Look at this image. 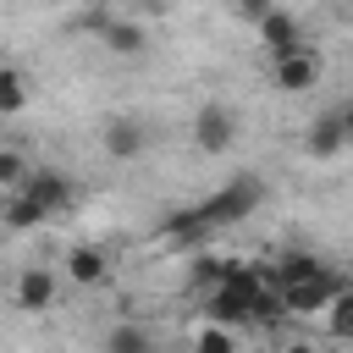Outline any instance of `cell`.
<instances>
[{"label": "cell", "instance_id": "obj_7", "mask_svg": "<svg viewBox=\"0 0 353 353\" xmlns=\"http://www.w3.org/2000/svg\"><path fill=\"white\" fill-rule=\"evenodd\" d=\"M320 72H325L320 50H314V44H303V50H292V55H281V61H276V88H281V94H309V88L320 83Z\"/></svg>", "mask_w": 353, "mask_h": 353}, {"label": "cell", "instance_id": "obj_18", "mask_svg": "<svg viewBox=\"0 0 353 353\" xmlns=\"http://www.w3.org/2000/svg\"><path fill=\"white\" fill-rule=\"evenodd\" d=\"M193 353H237V331H232V325L204 320V331L193 336Z\"/></svg>", "mask_w": 353, "mask_h": 353}, {"label": "cell", "instance_id": "obj_6", "mask_svg": "<svg viewBox=\"0 0 353 353\" xmlns=\"http://www.w3.org/2000/svg\"><path fill=\"white\" fill-rule=\"evenodd\" d=\"M254 33H259V44H265V55L270 61H281V55H292V50H303L309 39H303V28H298V17L292 11H281V6H270L259 22H254Z\"/></svg>", "mask_w": 353, "mask_h": 353}, {"label": "cell", "instance_id": "obj_2", "mask_svg": "<svg viewBox=\"0 0 353 353\" xmlns=\"http://www.w3.org/2000/svg\"><path fill=\"white\" fill-rule=\"evenodd\" d=\"M259 204H265V182L243 171V176H232L226 188H215V193L199 204V215H204V226L215 232V226H237V221H248Z\"/></svg>", "mask_w": 353, "mask_h": 353}, {"label": "cell", "instance_id": "obj_16", "mask_svg": "<svg viewBox=\"0 0 353 353\" xmlns=\"http://www.w3.org/2000/svg\"><path fill=\"white\" fill-rule=\"evenodd\" d=\"M28 110V77L17 66H0V116H22Z\"/></svg>", "mask_w": 353, "mask_h": 353}, {"label": "cell", "instance_id": "obj_23", "mask_svg": "<svg viewBox=\"0 0 353 353\" xmlns=\"http://www.w3.org/2000/svg\"><path fill=\"white\" fill-rule=\"evenodd\" d=\"M287 353H314V347L309 342H287Z\"/></svg>", "mask_w": 353, "mask_h": 353}, {"label": "cell", "instance_id": "obj_14", "mask_svg": "<svg viewBox=\"0 0 353 353\" xmlns=\"http://www.w3.org/2000/svg\"><path fill=\"white\" fill-rule=\"evenodd\" d=\"M320 320H325V336H331V342H353V281L336 287V298L325 303Z\"/></svg>", "mask_w": 353, "mask_h": 353}, {"label": "cell", "instance_id": "obj_4", "mask_svg": "<svg viewBox=\"0 0 353 353\" xmlns=\"http://www.w3.org/2000/svg\"><path fill=\"white\" fill-rule=\"evenodd\" d=\"M17 193H22V199H33L44 221H55V215H66V210H72V176H66V171H55V165L28 171Z\"/></svg>", "mask_w": 353, "mask_h": 353}, {"label": "cell", "instance_id": "obj_19", "mask_svg": "<svg viewBox=\"0 0 353 353\" xmlns=\"http://www.w3.org/2000/svg\"><path fill=\"white\" fill-rule=\"evenodd\" d=\"M226 270H232V259H221V254H199V259H193V281H199L204 292H210Z\"/></svg>", "mask_w": 353, "mask_h": 353}, {"label": "cell", "instance_id": "obj_24", "mask_svg": "<svg viewBox=\"0 0 353 353\" xmlns=\"http://www.w3.org/2000/svg\"><path fill=\"white\" fill-rule=\"evenodd\" d=\"M44 6H61V0H44Z\"/></svg>", "mask_w": 353, "mask_h": 353}, {"label": "cell", "instance_id": "obj_1", "mask_svg": "<svg viewBox=\"0 0 353 353\" xmlns=\"http://www.w3.org/2000/svg\"><path fill=\"white\" fill-rule=\"evenodd\" d=\"M270 276L259 270V265H243V259H232V270L204 292V314L215 320V325H248V309H254V292L265 287Z\"/></svg>", "mask_w": 353, "mask_h": 353}, {"label": "cell", "instance_id": "obj_15", "mask_svg": "<svg viewBox=\"0 0 353 353\" xmlns=\"http://www.w3.org/2000/svg\"><path fill=\"white\" fill-rule=\"evenodd\" d=\"M105 353H154V336H149L143 325L121 320V325H110V331H105Z\"/></svg>", "mask_w": 353, "mask_h": 353}, {"label": "cell", "instance_id": "obj_20", "mask_svg": "<svg viewBox=\"0 0 353 353\" xmlns=\"http://www.w3.org/2000/svg\"><path fill=\"white\" fill-rule=\"evenodd\" d=\"M33 165L17 154V149H0V188H22V176H28Z\"/></svg>", "mask_w": 353, "mask_h": 353}, {"label": "cell", "instance_id": "obj_8", "mask_svg": "<svg viewBox=\"0 0 353 353\" xmlns=\"http://www.w3.org/2000/svg\"><path fill=\"white\" fill-rule=\"evenodd\" d=\"M55 270H44V265H28L22 276H17V309L22 314H44V309H55Z\"/></svg>", "mask_w": 353, "mask_h": 353}, {"label": "cell", "instance_id": "obj_3", "mask_svg": "<svg viewBox=\"0 0 353 353\" xmlns=\"http://www.w3.org/2000/svg\"><path fill=\"white\" fill-rule=\"evenodd\" d=\"M336 287H342V276L320 265V270H309L303 281H287V287H276V292H281L287 314H303V320H309V314H325V303L336 298Z\"/></svg>", "mask_w": 353, "mask_h": 353}, {"label": "cell", "instance_id": "obj_22", "mask_svg": "<svg viewBox=\"0 0 353 353\" xmlns=\"http://www.w3.org/2000/svg\"><path fill=\"white\" fill-rule=\"evenodd\" d=\"M336 116H342V132H347V143H353V99H347V105H342Z\"/></svg>", "mask_w": 353, "mask_h": 353}, {"label": "cell", "instance_id": "obj_12", "mask_svg": "<svg viewBox=\"0 0 353 353\" xmlns=\"http://www.w3.org/2000/svg\"><path fill=\"white\" fill-rule=\"evenodd\" d=\"M199 237H210V226H204L199 204H188V210H171V215L160 221V243H171V248H188V243H199Z\"/></svg>", "mask_w": 353, "mask_h": 353}, {"label": "cell", "instance_id": "obj_10", "mask_svg": "<svg viewBox=\"0 0 353 353\" xmlns=\"http://www.w3.org/2000/svg\"><path fill=\"white\" fill-rule=\"evenodd\" d=\"M105 154L110 160H138L143 154V121H132V116H116V121H105Z\"/></svg>", "mask_w": 353, "mask_h": 353}, {"label": "cell", "instance_id": "obj_9", "mask_svg": "<svg viewBox=\"0 0 353 353\" xmlns=\"http://www.w3.org/2000/svg\"><path fill=\"white\" fill-rule=\"evenodd\" d=\"M303 149H309V160H336V154L347 149V132H342V116H336V110H325V116H314V121H309V132H303Z\"/></svg>", "mask_w": 353, "mask_h": 353}, {"label": "cell", "instance_id": "obj_21", "mask_svg": "<svg viewBox=\"0 0 353 353\" xmlns=\"http://www.w3.org/2000/svg\"><path fill=\"white\" fill-rule=\"evenodd\" d=\"M270 6H276V0H237V17H243V22H259Z\"/></svg>", "mask_w": 353, "mask_h": 353}, {"label": "cell", "instance_id": "obj_17", "mask_svg": "<svg viewBox=\"0 0 353 353\" xmlns=\"http://www.w3.org/2000/svg\"><path fill=\"white\" fill-rule=\"evenodd\" d=\"M0 221H6L11 232H33V226H44V215H39V204H33V199H22V193H11V199H6V210H0Z\"/></svg>", "mask_w": 353, "mask_h": 353}, {"label": "cell", "instance_id": "obj_5", "mask_svg": "<svg viewBox=\"0 0 353 353\" xmlns=\"http://www.w3.org/2000/svg\"><path fill=\"white\" fill-rule=\"evenodd\" d=\"M193 143H199V154H226V149L237 143V110L221 105V99L199 105V116H193Z\"/></svg>", "mask_w": 353, "mask_h": 353}, {"label": "cell", "instance_id": "obj_11", "mask_svg": "<svg viewBox=\"0 0 353 353\" xmlns=\"http://www.w3.org/2000/svg\"><path fill=\"white\" fill-rule=\"evenodd\" d=\"M66 276H72L77 287H99V281L110 276V254L94 248V243H77V248L66 254Z\"/></svg>", "mask_w": 353, "mask_h": 353}, {"label": "cell", "instance_id": "obj_13", "mask_svg": "<svg viewBox=\"0 0 353 353\" xmlns=\"http://www.w3.org/2000/svg\"><path fill=\"white\" fill-rule=\"evenodd\" d=\"M99 44H105L110 55H143V44H149V28H143V22H127V17H121V22H110V17H105V28H99Z\"/></svg>", "mask_w": 353, "mask_h": 353}]
</instances>
